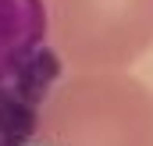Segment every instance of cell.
<instances>
[{"label": "cell", "mask_w": 153, "mask_h": 146, "mask_svg": "<svg viewBox=\"0 0 153 146\" xmlns=\"http://www.w3.org/2000/svg\"><path fill=\"white\" fill-rule=\"evenodd\" d=\"M32 146H153V89L128 72H71L46 93Z\"/></svg>", "instance_id": "cell-1"}, {"label": "cell", "mask_w": 153, "mask_h": 146, "mask_svg": "<svg viewBox=\"0 0 153 146\" xmlns=\"http://www.w3.org/2000/svg\"><path fill=\"white\" fill-rule=\"evenodd\" d=\"M61 68L43 0H0V146H32L39 107Z\"/></svg>", "instance_id": "cell-3"}, {"label": "cell", "mask_w": 153, "mask_h": 146, "mask_svg": "<svg viewBox=\"0 0 153 146\" xmlns=\"http://www.w3.org/2000/svg\"><path fill=\"white\" fill-rule=\"evenodd\" d=\"M50 46L75 72H125L153 46V0H43Z\"/></svg>", "instance_id": "cell-2"}]
</instances>
